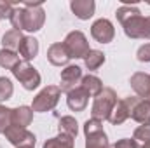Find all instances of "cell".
<instances>
[{
  "instance_id": "6da1fadb",
  "label": "cell",
  "mask_w": 150,
  "mask_h": 148,
  "mask_svg": "<svg viewBox=\"0 0 150 148\" xmlns=\"http://www.w3.org/2000/svg\"><path fill=\"white\" fill-rule=\"evenodd\" d=\"M119 23L124 28L126 37L150 40V16H142L138 7L133 5H120L115 11Z\"/></svg>"
},
{
  "instance_id": "7a4b0ae2",
  "label": "cell",
  "mask_w": 150,
  "mask_h": 148,
  "mask_svg": "<svg viewBox=\"0 0 150 148\" xmlns=\"http://www.w3.org/2000/svg\"><path fill=\"white\" fill-rule=\"evenodd\" d=\"M12 30L18 32H32L35 33L44 26L45 21V12L42 9V4H25L21 7H14L12 14L9 18Z\"/></svg>"
},
{
  "instance_id": "3957f363",
  "label": "cell",
  "mask_w": 150,
  "mask_h": 148,
  "mask_svg": "<svg viewBox=\"0 0 150 148\" xmlns=\"http://www.w3.org/2000/svg\"><path fill=\"white\" fill-rule=\"evenodd\" d=\"M119 99H117V94H115V91L110 89V87H105L96 98H94V101H93V108H91V115H93V118H96V120H108V117H110V113H112L113 106H115V103H117Z\"/></svg>"
},
{
  "instance_id": "277c9868",
  "label": "cell",
  "mask_w": 150,
  "mask_h": 148,
  "mask_svg": "<svg viewBox=\"0 0 150 148\" xmlns=\"http://www.w3.org/2000/svg\"><path fill=\"white\" fill-rule=\"evenodd\" d=\"M86 148H108V138L103 131V122L96 118H89L84 124Z\"/></svg>"
},
{
  "instance_id": "5b68a950",
  "label": "cell",
  "mask_w": 150,
  "mask_h": 148,
  "mask_svg": "<svg viewBox=\"0 0 150 148\" xmlns=\"http://www.w3.org/2000/svg\"><path fill=\"white\" fill-rule=\"evenodd\" d=\"M63 45H65V49H67L70 59H84L86 54L91 51L87 38H86V35H84L80 30L70 32V33L65 37V40H63Z\"/></svg>"
},
{
  "instance_id": "8992f818",
  "label": "cell",
  "mask_w": 150,
  "mask_h": 148,
  "mask_svg": "<svg viewBox=\"0 0 150 148\" xmlns=\"http://www.w3.org/2000/svg\"><path fill=\"white\" fill-rule=\"evenodd\" d=\"M61 98V89L58 85H45L37 96L33 98L32 103V110L44 113V111H51L59 101Z\"/></svg>"
},
{
  "instance_id": "52a82bcc",
  "label": "cell",
  "mask_w": 150,
  "mask_h": 148,
  "mask_svg": "<svg viewBox=\"0 0 150 148\" xmlns=\"http://www.w3.org/2000/svg\"><path fill=\"white\" fill-rule=\"evenodd\" d=\"M12 75L19 80V84L26 89V91H33L40 85V73L30 65V61H19L14 70H12Z\"/></svg>"
},
{
  "instance_id": "ba28073f",
  "label": "cell",
  "mask_w": 150,
  "mask_h": 148,
  "mask_svg": "<svg viewBox=\"0 0 150 148\" xmlns=\"http://www.w3.org/2000/svg\"><path fill=\"white\" fill-rule=\"evenodd\" d=\"M7 141L16 148H35L37 138L33 132H30L25 127H18V125H11L7 127V131L4 132Z\"/></svg>"
},
{
  "instance_id": "9c48e42d",
  "label": "cell",
  "mask_w": 150,
  "mask_h": 148,
  "mask_svg": "<svg viewBox=\"0 0 150 148\" xmlns=\"http://www.w3.org/2000/svg\"><path fill=\"white\" fill-rule=\"evenodd\" d=\"M129 110V117L136 122L143 124H150V101L149 99H142L138 96H129L124 99Z\"/></svg>"
},
{
  "instance_id": "30bf717a",
  "label": "cell",
  "mask_w": 150,
  "mask_h": 148,
  "mask_svg": "<svg viewBox=\"0 0 150 148\" xmlns=\"http://www.w3.org/2000/svg\"><path fill=\"white\" fill-rule=\"evenodd\" d=\"M61 92H70L77 87H80V82H82V68L77 66V65H68L65 70H61Z\"/></svg>"
},
{
  "instance_id": "8fae6325",
  "label": "cell",
  "mask_w": 150,
  "mask_h": 148,
  "mask_svg": "<svg viewBox=\"0 0 150 148\" xmlns=\"http://www.w3.org/2000/svg\"><path fill=\"white\" fill-rule=\"evenodd\" d=\"M91 37L100 44H110L115 37V28H113L112 21H108L105 18L96 19L91 26Z\"/></svg>"
},
{
  "instance_id": "7c38bea8",
  "label": "cell",
  "mask_w": 150,
  "mask_h": 148,
  "mask_svg": "<svg viewBox=\"0 0 150 148\" xmlns=\"http://www.w3.org/2000/svg\"><path fill=\"white\" fill-rule=\"evenodd\" d=\"M129 84H131L133 91L138 94V98H142V99H149L150 98V75L149 73H143V72L133 73Z\"/></svg>"
},
{
  "instance_id": "4fadbf2b",
  "label": "cell",
  "mask_w": 150,
  "mask_h": 148,
  "mask_svg": "<svg viewBox=\"0 0 150 148\" xmlns=\"http://www.w3.org/2000/svg\"><path fill=\"white\" fill-rule=\"evenodd\" d=\"M47 59L51 65L54 66H68V61H70V56L63 45V42H56L52 44L49 49H47Z\"/></svg>"
},
{
  "instance_id": "5bb4252c",
  "label": "cell",
  "mask_w": 150,
  "mask_h": 148,
  "mask_svg": "<svg viewBox=\"0 0 150 148\" xmlns=\"http://www.w3.org/2000/svg\"><path fill=\"white\" fill-rule=\"evenodd\" d=\"M87 101H89V96L82 87H77L74 91L67 92V105L72 111H84L87 106Z\"/></svg>"
},
{
  "instance_id": "9a60e30c",
  "label": "cell",
  "mask_w": 150,
  "mask_h": 148,
  "mask_svg": "<svg viewBox=\"0 0 150 148\" xmlns=\"http://www.w3.org/2000/svg\"><path fill=\"white\" fill-rule=\"evenodd\" d=\"M70 9H72V12L79 19L86 21V19L94 16L96 4H94V0H72L70 2Z\"/></svg>"
},
{
  "instance_id": "2e32d148",
  "label": "cell",
  "mask_w": 150,
  "mask_h": 148,
  "mask_svg": "<svg viewBox=\"0 0 150 148\" xmlns=\"http://www.w3.org/2000/svg\"><path fill=\"white\" fill-rule=\"evenodd\" d=\"M18 52L21 54L23 61H32V59H35L37 54H38V40L35 37L25 35L23 40H21V44H19V47H18Z\"/></svg>"
},
{
  "instance_id": "e0dca14e",
  "label": "cell",
  "mask_w": 150,
  "mask_h": 148,
  "mask_svg": "<svg viewBox=\"0 0 150 148\" xmlns=\"http://www.w3.org/2000/svg\"><path fill=\"white\" fill-rule=\"evenodd\" d=\"M33 120V110L32 106H26V105H21L18 108H12V125H18V127H28Z\"/></svg>"
},
{
  "instance_id": "ac0fdd59",
  "label": "cell",
  "mask_w": 150,
  "mask_h": 148,
  "mask_svg": "<svg viewBox=\"0 0 150 148\" xmlns=\"http://www.w3.org/2000/svg\"><path fill=\"white\" fill-rule=\"evenodd\" d=\"M80 87L86 91L87 96H93V98H96V96L105 89V87H103V82H101L96 75H86V77H82Z\"/></svg>"
},
{
  "instance_id": "d6986e66",
  "label": "cell",
  "mask_w": 150,
  "mask_h": 148,
  "mask_svg": "<svg viewBox=\"0 0 150 148\" xmlns=\"http://www.w3.org/2000/svg\"><path fill=\"white\" fill-rule=\"evenodd\" d=\"M127 118H129L127 105H126V101H124V99H119V101L115 103V106H113L110 117H108V122H110L112 125H120V124H124Z\"/></svg>"
},
{
  "instance_id": "ffe728a7",
  "label": "cell",
  "mask_w": 150,
  "mask_h": 148,
  "mask_svg": "<svg viewBox=\"0 0 150 148\" xmlns=\"http://www.w3.org/2000/svg\"><path fill=\"white\" fill-rule=\"evenodd\" d=\"M58 131H59V134L75 140L77 134H79V124H77V120H75L74 117H70V115L61 117L59 118V124H58Z\"/></svg>"
},
{
  "instance_id": "44dd1931",
  "label": "cell",
  "mask_w": 150,
  "mask_h": 148,
  "mask_svg": "<svg viewBox=\"0 0 150 148\" xmlns=\"http://www.w3.org/2000/svg\"><path fill=\"white\" fill-rule=\"evenodd\" d=\"M103 63H105V54H103L101 51H96V49H91V51L86 54V58H84V65H86V68H87L89 72L98 70Z\"/></svg>"
},
{
  "instance_id": "7402d4cb",
  "label": "cell",
  "mask_w": 150,
  "mask_h": 148,
  "mask_svg": "<svg viewBox=\"0 0 150 148\" xmlns=\"http://www.w3.org/2000/svg\"><path fill=\"white\" fill-rule=\"evenodd\" d=\"M23 33L21 32H18V30H9V32H5V35L2 37V45H4V49H9V51H18V47H19V44H21V40H23Z\"/></svg>"
},
{
  "instance_id": "603a6c76",
  "label": "cell",
  "mask_w": 150,
  "mask_h": 148,
  "mask_svg": "<svg viewBox=\"0 0 150 148\" xmlns=\"http://www.w3.org/2000/svg\"><path fill=\"white\" fill-rule=\"evenodd\" d=\"M19 56L14 52V51H9V49H2L0 51V66L5 68V70H14V66L19 63Z\"/></svg>"
},
{
  "instance_id": "cb8c5ba5",
  "label": "cell",
  "mask_w": 150,
  "mask_h": 148,
  "mask_svg": "<svg viewBox=\"0 0 150 148\" xmlns=\"http://www.w3.org/2000/svg\"><path fill=\"white\" fill-rule=\"evenodd\" d=\"M42 148H74V140L63 134H58L54 138H49Z\"/></svg>"
},
{
  "instance_id": "d4e9b609",
  "label": "cell",
  "mask_w": 150,
  "mask_h": 148,
  "mask_svg": "<svg viewBox=\"0 0 150 148\" xmlns=\"http://www.w3.org/2000/svg\"><path fill=\"white\" fill-rule=\"evenodd\" d=\"M12 92H14V85H12L11 78H7V77H0V101H7V99H11Z\"/></svg>"
},
{
  "instance_id": "484cf974",
  "label": "cell",
  "mask_w": 150,
  "mask_h": 148,
  "mask_svg": "<svg viewBox=\"0 0 150 148\" xmlns=\"http://www.w3.org/2000/svg\"><path fill=\"white\" fill-rule=\"evenodd\" d=\"M12 125V108L0 105V132H5L7 127Z\"/></svg>"
},
{
  "instance_id": "4316f807",
  "label": "cell",
  "mask_w": 150,
  "mask_h": 148,
  "mask_svg": "<svg viewBox=\"0 0 150 148\" xmlns=\"http://www.w3.org/2000/svg\"><path fill=\"white\" fill-rule=\"evenodd\" d=\"M133 140L138 141V143H147L150 141V124H143L140 127L134 129V134H133Z\"/></svg>"
},
{
  "instance_id": "83f0119b",
  "label": "cell",
  "mask_w": 150,
  "mask_h": 148,
  "mask_svg": "<svg viewBox=\"0 0 150 148\" xmlns=\"http://www.w3.org/2000/svg\"><path fill=\"white\" fill-rule=\"evenodd\" d=\"M108 148H140V143L134 141L133 138H122L113 145H108Z\"/></svg>"
},
{
  "instance_id": "f1b7e54d",
  "label": "cell",
  "mask_w": 150,
  "mask_h": 148,
  "mask_svg": "<svg viewBox=\"0 0 150 148\" xmlns=\"http://www.w3.org/2000/svg\"><path fill=\"white\" fill-rule=\"evenodd\" d=\"M136 58H138V61H142V63H150V44H145V45H142V47L138 49Z\"/></svg>"
},
{
  "instance_id": "f546056e",
  "label": "cell",
  "mask_w": 150,
  "mask_h": 148,
  "mask_svg": "<svg viewBox=\"0 0 150 148\" xmlns=\"http://www.w3.org/2000/svg\"><path fill=\"white\" fill-rule=\"evenodd\" d=\"M12 9H14L12 4H9V2H0V19H9L11 14H12Z\"/></svg>"
},
{
  "instance_id": "4dcf8cb0",
  "label": "cell",
  "mask_w": 150,
  "mask_h": 148,
  "mask_svg": "<svg viewBox=\"0 0 150 148\" xmlns=\"http://www.w3.org/2000/svg\"><path fill=\"white\" fill-rule=\"evenodd\" d=\"M140 148H150V141H147V143H143V145H142Z\"/></svg>"
},
{
  "instance_id": "1f68e13d",
  "label": "cell",
  "mask_w": 150,
  "mask_h": 148,
  "mask_svg": "<svg viewBox=\"0 0 150 148\" xmlns=\"http://www.w3.org/2000/svg\"><path fill=\"white\" fill-rule=\"evenodd\" d=\"M149 101H150V98H149Z\"/></svg>"
}]
</instances>
